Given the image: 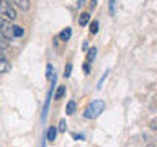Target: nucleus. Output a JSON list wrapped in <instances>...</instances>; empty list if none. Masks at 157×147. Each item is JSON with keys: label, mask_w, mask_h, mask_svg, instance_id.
Wrapping results in <instances>:
<instances>
[{"label": "nucleus", "mask_w": 157, "mask_h": 147, "mask_svg": "<svg viewBox=\"0 0 157 147\" xmlns=\"http://www.w3.org/2000/svg\"><path fill=\"white\" fill-rule=\"evenodd\" d=\"M54 70V69H52V66H51V64H48V67H46V77L48 78H51V72Z\"/></svg>", "instance_id": "obj_17"}, {"label": "nucleus", "mask_w": 157, "mask_h": 147, "mask_svg": "<svg viewBox=\"0 0 157 147\" xmlns=\"http://www.w3.org/2000/svg\"><path fill=\"white\" fill-rule=\"evenodd\" d=\"M8 47V39L0 33V49H7Z\"/></svg>", "instance_id": "obj_12"}, {"label": "nucleus", "mask_w": 157, "mask_h": 147, "mask_svg": "<svg viewBox=\"0 0 157 147\" xmlns=\"http://www.w3.org/2000/svg\"><path fill=\"white\" fill-rule=\"evenodd\" d=\"M83 70H85L87 74H88V72H90V67H88V64H85V66H83Z\"/></svg>", "instance_id": "obj_19"}, {"label": "nucleus", "mask_w": 157, "mask_h": 147, "mask_svg": "<svg viewBox=\"0 0 157 147\" xmlns=\"http://www.w3.org/2000/svg\"><path fill=\"white\" fill-rule=\"evenodd\" d=\"M23 33H25V29L21 26H18V24H12V34H13V38H21Z\"/></svg>", "instance_id": "obj_5"}, {"label": "nucleus", "mask_w": 157, "mask_h": 147, "mask_svg": "<svg viewBox=\"0 0 157 147\" xmlns=\"http://www.w3.org/2000/svg\"><path fill=\"white\" fill-rule=\"evenodd\" d=\"M66 124H67L66 119H61L59 121V126H57V131L59 132H66Z\"/></svg>", "instance_id": "obj_13"}, {"label": "nucleus", "mask_w": 157, "mask_h": 147, "mask_svg": "<svg viewBox=\"0 0 157 147\" xmlns=\"http://www.w3.org/2000/svg\"><path fill=\"white\" fill-rule=\"evenodd\" d=\"M56 132H57V129L56 127H48V131H46V139L49 141V142H54L56 141Z\"/></svg>", "instance_id": "obj_4"}, {"label": "nucleus", "mask_w": 157, "mask_h": 147, "mask_svg": "<svg viewBox=\"0 0 157 147\" xmlns=\"http://www.w3.org/2000/svg\"><path fill=\"white\" fill-rule=\"evenodd\" d=\"M71 34H72V29L71 28H64L62 31H61V34H59V38H61L62 41H69V39H71Z\"/></svg>", "instance_id": "obj_6"}, {"label": "nucleus", "mask_w": 157, "mask_h": 147, "mask_svg": "<svg viewBox=\"0 0 157 147\" xmlns=\"http://www.w3.org/2000/svg\"><path fill=\"white\" fill-rule=\"evenodd\" d=\"M0 20H5V21L17 20V12L10 2H0Z\"/></svg>", "instance_id": "obj_2"}, {"label": "nucleus", "mask_w": 157, "mask_h": 147, "mask_svg": "<svg viewBox=\"0 0 157 147\" xmlns=\"http://www.w3.org/2000/svg\"><path fill=\"white\" fill-rule=\"evenodd\" d=\"M10 70V62L7 61V57L0 54V74H5Z\"/></svg>", "instance_id": "obj_3"}, {"label": "nucleus", "mask_w": 157, "mask_h": 147, "mask_svg": "<svg viewBox=\"0 0 157 147\" xmlns=\"http://www.w3.org/2000/svg\"><path fill=\"white\" fill-rule=\"evenodd\" d=\"M103 111H105V101H103V100H93L90 105L85 108L83 116H85L87 119H93V118L100 116Z\"/></svg>", "instance_id": "obj_1"}, {"label": "nucleus", "mask_w": 157, "mask_h": 147, "mask_svg": "<svg viewBox=\"0 0 157 147\" xmlns=\"http://www.w3.org/2000/svg\"><path fill=\"white\" fill-rule=\"evenodd\" d=\"M74 139H80V141H83L85 137H83L82 134H74Z\"/></svg>", "instance_id": "obj_18"}, {"label": "nucleus", "mask_w": 157, "mask_h": 147, "mask_svg": "<svg viewBox=\"0 0 157 147\" xmlns=\"http://www.w3.org/2000/svg\"><path fill=\"white\" fill-rule=\"evenodd\" d=\"M147 147H157L155 144H147Z\"/></svg>", "instance_id": "obj_20"}, {"label": "nucleus", "mask_w": 157, "mask_h": 147, "mask_svg": "<svg viewBox=\"0 0 157 147\" xmlns=\"http://www.w3.org/2000/svg\"><path fill=\"white\" fill-rule=\"evenodd\" d=\"M97 31H98V23H97V21H92V24H90V33H92V34H97Z\"/></svg>", "instance_id": "obj_14"}, {"label": "nucleus", "mask_w": 157, "mask_h": 147, "mask_svg": "<svg viewBox=\"0 0 157 147\" xmlns=\"http://www.w3.org/2000/svg\"><path fill=\"white\" fill-rule=\"evenodd\" d=\"M13 3L17 5V7H20L21 10H29V2L28 0H15Z\"/></svg>", "instance_id": "obj_7"}, {"label": "nucleus", "mask_w": 157, "mask_h": 147, "mask_svg": "<svg viewBox=\"0 0 157 147\" xmlns=\"http://www.w3.org/2000/svg\"><path fill=\"white\" fill-rule=\"evenodd\" d=\"M149 127L154 129V131H157V118H152V119L149 121Z\"/></svg>", "instance_id": "obj_15"}, {"label": "nucleus", "mask_w": 157, "mask_h": 147, "mask_svg": "<svg viewBox=\"0 0 157 147\" xmlns=\"http://www.w3.org/2000/svg\"><path fill=\"white\" fill-rule=\"evenodd\" d=\"M66 113H67V115H74V113H75V101H69L67 103Z\"/></svg>", "instance_id": "obj_9"}, {"label": "nucleus", "mask_w": 157, "mask_h": 147, "mask_svg": "<svg viewBox=\"0 0 157 147\" xmlns=\"http://www.w3.org/2000/svg\"><path fill=\"white\" fill-rule=\"evenodd\" d=\"M71 70H72V64H67V66H66V72H64V77L71 75Z\"/></svg>", "instance_id": "obj_16"}, {"label": "nucleus", "mask_w": 157, "mask_h": 147, "mask_svg": "<svg viewBox=\"0 0 157 147\" xmlns=\"http://www.w3.org/2000/svg\"><path fill=\"white\" fill-rule=\"evenodd\" d=\"M88 20H90V15H88V13H82L80 18H78V23H80L82 26H85V24L88 23Z\"/></svg>", "instance_id": "obj_10"}, {"label": "nucleus", "mask_w": 157, "mask_h": 147, "mask_svg": "<svg viewBox=\"0 0 157 147\" xmlns=\"http://www.w3.org/2000/svg\"><path fill=\"white\" fill-rule=\"evenodd\" d=\"M64 95H66V85H61L56 90V93H54V98H56V100H61Z\"/></svg>", "instance_id": "obj_8"}, {"label": "nucleus", "mask_w": 157, "mask_h": 147, "mask_svg": "<svg viewBox=\"0 0 157 147\" xmlns=\"http://www.w3.org/2000/svg\"><path fill=\"white\" fill-rule=\"evenodd\" d=\"M95 56H97V47H92L90 51H88V54H87V61L88 62L95 61Z\"/></svg>", "instance_id": "obj_11"}]
</instances>
